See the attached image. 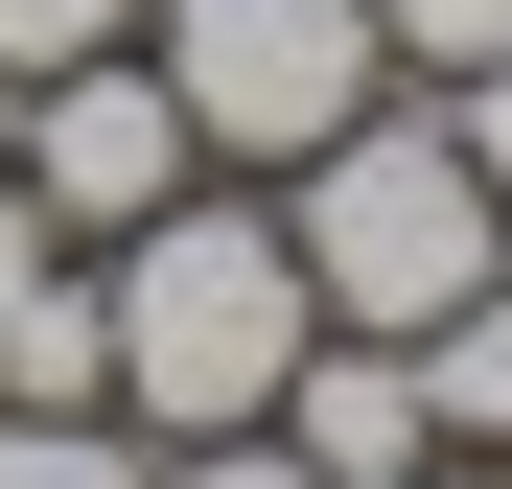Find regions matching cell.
<instances>
[{"mask_svg": "<svg viewBox=\"0 0 512 489\" xmlns=\"http://www.w3.org/2000/svg\"><path fill=\"white\" fill-rule=\"evenodd\" d=\"M94 280H117V420L140 443H233V420H280V373H303V257H280V210H233V163L210 187H163L140 233H94Z\"/></svg>", "mask_w": 512, "mask_h": 489, "instance_id": "cell-1", "label": "cell"}, {"mask_svg": "<svg viewBox=\"0 0 512 489\" xmlns=\"http://www.w3.org/2000/svg\"><path fill=\"white\" fill-rule=\"evenodd\" d=\"M280 257H303L326 326H443L466 280H512V210L466 187L443 94H373L350 140H303V163H280Z\"/></svg>", "mask_w": 512, "mask_h": 489, "instance_id": "cell-2", "label": "cell"}, {"mask_svg": "<svg viewBox=\"0 0 512 489\" xmlns=\"http://www.w3.org/2000/svg\"><path fill=\"white\" fill-rule=\"evenodd\" d=\"M140 47H163V94H187V140L233 163V187H280L303 140H350L396 94L373 0H140Z\"/></svg>", "mask_w": 512, "mask_h": 489, "instance_id": "cell-3", "label": "cell"}, {"mask_svg": "<svg viewBox=\"0 0 512 489\" xmlns=\"http://www.w3.org/2000/svg\"><path fill=\"white\" fill-rule=\"evenodd\" d=\"M0 163H24V210L94 257V233H140L163 187H210V140L187 94H163V47H94V70H47V94H0Z\"/></svg>", "mask_w": 512, "mask_h": 489, "instance_id": "cell-4", "label": "cell"}, {"mask_svg": "<svg viewBox=\"0 0 512 489\" xmlns=\"http://www.w3.org/2000/svg\"><path fill=\"white\" fill-rule=\"evenodd\" d=\"M280 443H303L326 489H419V466H443V420H419V350H396V326H303Z\"/></svg>", "mask_w": 512, "mask_h": 489, "instance_id": "cell-5", "label": "cell"}, {"mask_svg": "<svg viewBox=\"0 0 512 489\" xmlns=\"http://www.w3.org/2000/svg\"><path fill=\"white\" fill-rule=\"evenodd\" d=\"M0 420H117V280L94 257H47L0 303Z\"/></svg>", "mask_w": 512, "mask_h": 489, "instance_id": "cell-6", "label": "cell"}, {"mask_svg": "<svg viewBox=\"0 0 512 489\" xmlns=\"http://www.w3.org/2000/svg\"><path fill=\"white\" fill-rule=\"evenodd\" d=\"M396 350H419V420H443L466 466H512V280H466L443 326H396Z\"/></svg>", "mask_w": 512, "mask_h": 489, "instance_id": "cell-7", "label": "cell"}, {"mask_svg": "<svg viewBox=\"0 0 512 489\" xmlns=\"http://www.w3.org/2000/svg\"><path fill=\"white\" fill-rule=\"evenodd\" d=\"M0 489H163L140 420H0Z\"/></svg>", "mask_w": 512, "mask_h": 489, "instance_id": "cell-8", "label": "cell"}, {"mask_svg": "<svg viewBox=\"0 0 512 489\" xmlns=\"http://www.w3.org/2000/svg\"><path fill=\"white\" fill-rule=\"evenodd\" d=\"M94 47H140V0H0V94H47V70H94Z\"/></svg>", "mask_w": 512, "mask_h": 489, "instance_id": "cell-9", "label": "cell"}, {"mask_svg": "<svg viewBox=\"0 0 512 489\" xmlns=\"http://www.w3.org/2000/svg\"><path fill=\"white\" fill-rule=\"evenodd\" d=\"M373 47H396V94H443V70L512 47V0H373Z\"/></svg>", "mask_w": 512, "mask_h": 489, "instance_id": "cell-10", "label": "cell"}, {"mask_svg": "<svg viewBox=\"0 0 512 489\" xmlns=\"http://www.w3.org/2000/svg\"><path fill=\"white\" fill-rule=\"evenodd\" d=\"M443 140H466V187L512 210V47H489V70H443Z\"/></svg>", "mask_w": 512, "mask_h": 489, "instance_id": "cell-11", "label": "cell"}, {"mask_svg": "<svg viewBox=\"0 0 512 489\" xmlns=\"http://www.w3.org/2000/svg\"><path fill=\"white\" fill-rule=\"evenodd\" d=\"M163 489H326V466H303L280 420H233V443H163Z\"/></svg>", "mask_w": 512, "mask_h": 489, "instance_id": "cell-12", "label": "cell"}, {"mask_svg": "<svg viewBox=\"0 0 512 489\" xmlns=\"http://www.w3.org/2000/svg\"><path fill=\"white\" fill-rule=\"evenodd\" d=\"M47 257H70V233H47V210H24V163H0V303H24V280H47Z\"/></svg>", "mask_w": 512, "mask_h": 489, "instance_id": "cell-13", "label": "cell"}, {"mask_svg": "<svg viewBox=\"0 0 512 489\" xmlns=\"http://www.w3.org/2000/svg\"><path fill=\"white\" fill-rule=\"evenodd\" d=\"M419 489H512V466H466V443H443V466H419Z\"/></svg>", "mask_w": 512, "mask_h": 489, "instance_id": "cell-14", "label": "cell"}]
</instances>
